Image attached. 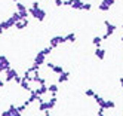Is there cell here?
I'll list each match as a JSON object with an SVG mask.
<instances>
[{
    "mask_svg": "<svg viewBox=\"0 0 123 116\" xmlns=\"http://www.w3.org/2000/svg\"><path fill=\"white\" fill-rule=\"evenodd\" d=\"M5 86V80H2V79H0V89H2Z\"/></svg>",
    "mask_w": 123,
    "mask_h": 116,
    "instance_id": "8d00e7d4",
    "label": "cell"
},
{
    "mask_svg": "<svg viewBox=\"0 0 123 116\" xmlns=\"http://www.w3.org/2000/svg\"><path fill=\"white\" fill-rule=\"evenodd\" d=\"M58 91H59V88H58L56 83H50V85H48V92H50L52 97H56Z\"/></svg>",
    "mask_w": 123,
    "mask_h": 116,
    "instance_id": "7c38bea8",
    "label": "cell"
},
{
    "mask_svg": "<svg viewBox=\"0 0 123 116\" xmlns=\"http://www.w3.org/2000/svg\"><path fill=\"white\" fill-rule=\"evenodd\" d=\"M33 64H36V66H43V64H46V57L43 55V52L40 51V52H37L36 54V57H34V62Z\"/></svg>",
    "mask_w": 123,
    "mask_h": 116,
    "instance_id": "9c48e42d",
    "label": "cell"
},
{
    "mask_svg": "<svg viewBox=\"0 0 123 116\" xmlns=\"http://www.w3.org/2000/svg\"><path fill=\"white\" fill-rule=\"evenodd\" d=\"M122 28H123V24H122Z\"/></svg>",
    "mask_w": 123,
    "mask_h": 116,
    "instance_id": "7bdbcfd3",
    "label": "cell"
},
{
    "mask_svg": "<svg viewBox=\"0 0 123 116\" xmlns=\"http://www.w3.org/2000/svg\"><path fill=\"white\" fill-rule=\"evenodd\" d=\"M5 73H6V76H5V82H12V80H13L16 76H18V71H16L13 67L7 68V70L5 71Z\"/></svg>",
    "mask_w": 123,
    "mask_h": 116,
    "instance_id": "8992f818",
    "label": "cell"
},
{
    "mask_svg": "<svg viewBox=\"0 0 123 116\" xmlns=\"http://www.w3.org/2000/svg\"><path fill=\"white\" fill-rule=\"evenodd\" d=\"M104 25H105V28H107V31H105V34H104V36H101V39H102V40L108 39L110 36H111L114 31H116V28H117L116 25H114V24H111V22H110V21H107V20L104 21Z\"/></svg>",
    "mask_w": 123,
    "mask_h": 116,
    "instance_id": "3957f363",
    "label": "cell"
},
{
    "mask_svg": "<svg viewBox=\"0 0 123 116\" xmlns=\"http://www.w3.org/2000/svg\"><path fill=\"white\" fill-rule=\"evenodd\" d=\"M7 68H11V61L6 55H0V71H6Z\"/></svg>",
    "mask_w": 123,
    "mask_h": 116,
    "instance_id": "ba28073f",
    "label": "cell"
},
{
    "mask_svg": "<svg viewBox=\"0 0 123 116\" xmlns=\"http://www.w3.org/2000/svg\"><path fill=\"white\" fill-rule=\"evenodd\" d=\"M56 103H58V98H56V97H52L50 100L48 101V110H50V109H54V107L56 106Z\"/></svg>",
    "mask_w": 123,
    "mask_h": 116,
    "instance_id": "ffe728a7",
    "label": "cell"
},
{
    "mask_svg": "<svg viewBox=\"0 0 123 116\" xmlns=\"http://www.w3.org/2000/svg\"><path fill=\"white\" fill-rule=\"evenodd\" d=\"M101 42H102V39H101V36H95V37L92 39V43L95 45L96 48H99V45H101Z\"/></svg>",
    "mask_w": 123,
    "mask_h": 116,
    "instance_id": "cb8c5ba5",
    "label": "cell"
},
{
    "mask_svg": "<svg viewBox=\"0 0 123 116\" xmlns=\"http://www.w3.org/2000/svg\"><path fill=\"white\" fill-rule=\"evenodd\" d=\"M0 116H12L9 112H7V110H5V112H2V113H0Z\"/></svg>",
    "mask_w": 123,
    "mask_h": 116,
    "instance_id": "836d02e7",
    "label": "cell"
},
{
    "mask_svg": "<svg viewBox=\"0 0 123 116\" xmlns=\"http://www.w3.org/2000/svg\"><path fill=\"white\" fill-rule=\"evenodd\" d=\"M11 20H12L15 24H16V22H19V21H22V20H21V15H19L18 12H13L12 16H11Z\"/></svg>",
    "mask_w": 123,
    "mask_h": 116,
    "instance_id": "603a6c76",
    "label": "cell"
},
{
    "mask_svg": "<svg viewBox=\"0 0 123 116\" xmlns=\"http://www.w3.org/2000/svg\"><path fill=\"white\" fill-rule=\"evenodd\" d=\"M39 110H40V112H48V103H46V101L39 103Z\"/></svg>",
    "mask_w": 123,
    "mask_h": 116,
    "instance_id": "d4e9b609",
    "label": "cell"
},
{
    "mask_svg": "<svg viewBox=\"0 0 123 116\" xmlns=\"http://www.w3.org/2000/svg\"><path fill=\"white\" fill-rule=\"evenodd\" d=\"M61 43H65V39H64V36H55V37H52L50 40H49V46L52 48V49H55V48H58Z\"/></svg>",
    "mask_w": 123,
    "mask_h": 116,
    "instance_id": "5b68a950",
    "label": "cell"
},
{
    "mask_svg": "<svg viewBox=\"0 0 123 116\" xmlns=\"http://www.w3.org/2000/svg\"><path fill=\"white\" fill-rule=\"evenodd\" d=\"M34 82H36V83H39V85H46V79H43V77L40 76V77H37L36 80H34Z\"/></svg>",
    "mask_w": 123,
    "mask_h": 116,
    "instance_id": "4316f807",
    "label": "cell"
},
{
    "mask_svg": "<svg viewBox=\"0 0 123 116\" xmlns=\"http://www.w3.org/2000/svg\"><path fill=\"white\" fill-rule=\"evenodd\" d=\"M93 100L96 101V104L99 106V109H104V110H107V109H114L116 107V103H114L113 100H104V98L98 94H95L93 95Z\"/></svg>",
    "mask_w": 123,
    "mask_h": 116,
    "instance_id": "6da1fadb",
    "label": "cell"
},
{
    "mask_svg": "<svg viewBox=\"0 0 123 116\" xmlns=\"http://www.w3.org/2000/svg\"><path fill=\"white\" fill-rule=\"evenodd\" d=\"M71 9H77V11H82V9H83V2H82V0H74L73 5H71Z\"/></svg>",
    "mask_w": 123,
    "mask_h": 116,
    "instance_id": "d6986e66",
    "label": "cell"
},
{
    "mask_svg": "<svg viewBox=\"0 0 123 116\" xmlns=\"http://www.w3.org/2000/svg\"><path fill=\"white\" fill-rule=\"evenodd\" d=\"M95 94H96V92L93 91V89H91V88H87L86 91H85V95H87V97H92V98H93V95H95Z\"/></svg>",
    "mask_w": 123,
    "mask_h": 116,
    "instance_id": "484cf974",
    "label": "cell"
},
{
    "mask_svg": "<svg viewBox=\"0 0 123 116\" xmlns=\"http://www.w3.org/2000/svg\"><path fill=\"white\" fill-rule=\"evenodd\" d=\"M15 27H16V30H24L25 27H28V20H24V21L16 22V24H15Z\"/></svg>",
    "mask_w": 123,
    "mask_h": 116,
    "instance_id": "ac0fdd59",
    "label": "cell"
},
{
    "mask_svg": "<svg viewBox=\"0 0 123 116\" xmlns=\"http://www.w3.org/2000/svg\"><path fill=\"white\" fill-rule=\"evenodd\" d=\"M21 80H22V77H21V76L18 75V76H16V77L13 79V82H16V83H21Z\"/></svg>",
    "mask_w": 123,
    "mask_h": 116,
    "instance_id": "d6a6232c",
    "label": "cell"
},
{
    "mask_svg": "<svg viewBox=\"0 0 123 116\" xmlns=\"http://www.w3.org/2000/svg\"><path fill=\"white\" fill-rule=\"evenodd\" d=\"M12 2H16V3H18V0H12Z\"/></svg>",
    "mask_w": 123,
    "mask_h": 116,
    "instance_id": "60d3db41",
    "label": "cell"
},
{
    "mask_svg": "<svg viewBox=\"0 0 123 116\" xmlns=\"http://www.w3.org/2000/svg\"><path fill=\"white\" fill-rule=\"evenodd\" d=\"M105 55H107L105 49H102V48H96V49H95V57L98 58V60H104Z\"/></svg>",
    "mask_w": 123,
    "mask_h": 116,
    "instance_id": "5bb4252c",
    "label": "cell"
},
{
    "mask_svg": "<svg viewBox=\"0 0 123 116\" xmlns=\"http://www.w3.org/2000/svg\"><path fill=\"white\" fill-rule=\"evenodd\" d=\"M73 2H74V0H64V2H62V6H71Z\"/></svg>",
    "mask_w": 123,
    "mask_h": 116,
    "instance_id": "4dcf8cb0",
    "label": "cell"
},
{
    "mask_svg": "<svg viewBox=\"0 0 123 116\" xmlns=\"http://www.w3.org/2000/svg\"><path fill=\"white\" fill-rule=\"evenodd\" d=\"M114 3H116V0H102L98 9H99L101 12H107V11H110V7H111Z\"/></svg>",
    "mask_w": 123,
    "mask_h": 116,
    "instance_id": "52a82bcc",
    "label": "cell"
},
{
    "mask_svg": "<svg viewBox=\"0 0 123 116\" xmlns=\"http://www.w3.org/2000/svg\"><path fill=\"white\" fill-rule=\"evenodd\" d=\"M3 31H5V30L2 28V27H0V34H3Z\"/></svg>",
    "mask_w": 123,
    "mask_h": 116,
    "instance_id": "ab89813d",
    "label": "cell"
},
{
    "mask_svg": "<svg viewBox=\"0 0 123 116\" xmlns=\"http://www.w3.org/2000/svg\"><path fill=\"white\" fill-rule=\"evenodd\" d=\"M16 12L21 15V20H22V21H24V20H27L28 15H30V14H28V9L24 6V3H19V2L16 3Z\"/></svg>",
    "mask_w": 123,
    "mask_h": 116,
    "instance_id": "277c9868",
    "label": "cell"
},
{
    "mask_svg": "<svg viewBox=\"0 0 123 116\" xmlns=\"http://www.w3.org/2000/svg\"><path fill=\"white\" fill-rule=\"evenodd\" d=\"M16 109H18V112L22 115V112H25V109H27V107H25L24 104H19V106H16Z\"/></svg>",
    "mask_w": 123,
    "mask_h": 116,
    "instance_id": "f546056e",
    "label": "cell"
},
{
    "mask_svg": "<svg viewBox=\"0 0 123 116\" xmlns=\"http://www.w3.org/2000/svg\"><path fill=\"white\" fill-rule=\"evenodd\" d=\"M34 91H36V94H37L39 97H42V95L48 94V85H40L39 88H36V89H34Z\"/></svg>",
    "mask_w": 123,
    "mask_h": 116,
    "instance_id": "9a60e30c",
    "label": "cell"
},
{
    "mask_svg": "<svg viewBox=\"0 0 123 116\" xmlns=\"http://www.w3.org/2000/svg\"><path fill=\"white\" fill-rule=\"evenodd\" d=\"M122 42H123V36H122Z\"/></svg>",
    "mask_w": 123,
    "mask_h": 116,
    "instance_id": "b9f144b4",
    "label": "cell"
},
{
    "mask_svg": "<svg viewBox=\"0 0 123 116\" xmlns=\"http://www.w3.org/2000/svg\"><path fill=\"white\" fill-rule=\"evenodd\" d=\"M119 83H120V86L123 88V77H120V79H119Z\"/></svg>",
    "mask_w": 123,
    "mask_h": 116,
    "instance_id": "74e56055",
    "label": "cell"
},
{
    "mask_svg": "<svg viewBox=\"0 0 123 116\" xmlns=\"http://www.w3.org/2000/svg\"><path fill=\"white\" fill-rule=\"evenodd\" d=\"M70 76H71V73H70V71H64L62 75H59V76H58V82H59V83L67 82V80L70 79Z\"/></svg>",
    "mask_w": 123,
    "mask_h": 116,
    "instance_id": "2e32d148",
    "label": "cell"
},
{
    "mask_svg": "<svg viewBox=\"0 0 123 116\" xmlns=\"http://www.w3.org/2000/svg\"><path fill=\"white\" fill-rule=\"evenodd\" d=\"M46 66H48V68H50V70L54 71L55 75H58V76H59V75H62L64 71H65V70H64V67H61V66H56V64H54V62H48Z\"/></svg>",
    "mask_w": 123,
    "mask_h": 116,
    "instance_id": "30bf717a",
    "label": "cell"
},
{
    "mask_svg": "<svg viewBox=\"0 0 123 116\" xmlns=\"http://www.w3.org/2000/svg\"><path fill=\"white\" fill-rule=\"evenodd\" d=\"M64 39H65V42H71V43H74V42H76V34L71 31V33L65 34V36H64Z\"/></svg>",
    "mask_w": 123,
    "mask_h": 116,
    "instance_id": "44dd1931",
    "label": "cell"
},
{
    "mask_svg": "<svg viewBox=\"0 0 123 116\" xmlns=\"http://www.w3.org/2000/svg\"><path fill=\"white\" fill-rule=\"evenodd\" d=\"M42 52H43V55L46 57V55H49V54L52 52V48H50V46H48V48H45V49H43Z\"/></svg>",
    "mask_w": 123,
    "mask_h": 116,
    "instance_id": "83f0119b",
    "label": "cell"
},
{
    "mask_svg": "<svg viewBox=\"0 0 123 116\" xmlns=\"http://www.w3.org/2000/svg\"><path fill=\"white\" fill-rule=\"evenodd\" d=\"M91 9H92L91 3H83V9H82V11H91Z\"/></svg>",
    "mask_w": 123,
    "mask_h": 116,
    "instance_id": "f1b7e54d",
    "label": "cell"
},
{
    "mask_svg": "<svg viewBox=\"0 0 123 116\" xmlns=\"http://www.w3.org/2000/svg\"><path fill=\"white\" fill-rule=\"evenodd\" d=\"M54 3L56 7H59V6H62V0H54Z\"/></svg>",
    "mask_w": 123,
    "mask_h": 116,
    "instance_id": "1f68e13d",
    "label": "cell"
},
{
    "mask_svg": "<svg viewBox=\"0 0 123 116\" xmlns=\"http://www.w3.org/2000/svg\"><path fill=\"white\" fill-rule=\"evenodd\" d=\"M30 104L31 103H34V101H39V103H42L43 101V98L42 97H39L37 94H36V91H34V89H31V91H30V97H28V100H27Z\"/></svg>",
    "mask_w": 123,
    "mask_h": 116,
    "instance_id": "8fae6325",
    "label": "cell"
},
{
    "mask_svg": "<svg viewBox=\"0 0 123 116\" xmlns=\"http://www.w3.org/2000/svg\"><path fill=\"white\" fill-rule=\"evenodd\" d=\"M104 112H105L104 109H99V110H98V115H96V116H104Z\"/></svg>",
    "mask_w": 123,
    "mask_h": 116,
    "instance_id": "e575fe53",
    "label": "cell"
},
{
    "mask_svg": "<svg viewBox=\"0 0 123 116\" xmlns=\"http://www.w3.org/2000/svg\"><path fill=\"white\" fill-rule=\"evenodd\" d=\"M12 25H15V22H13V21L11 20V18H7L6 21H3V22H0V27H2L3 30H9V28H11Z\"/></svg>",
    "mask_w": 123,
    "mask_h": 116,
    "instance_id": "4fadbf2b",
    "label": "cell"
},
{
    "mask_svg": "<svg viewBox=\"0 0 123 116\" xmlns=\"http://www.w3.org/2000/svg\"><path fill=\"white\" fill-rule=\"evenodd\" d=\"M45 116H52V115H49V110H48V112H45Z\"/></svg>",
    "mask_w": 123,
    "mask_h": 116,
    "instance_id": "f35d334b",
    "label": "cell"
},
{
    "mask_svg": "<svg viewBox=\"0 0 123 116\" xmlns=\"http://www.w3.org/2000/svg\"><path fill=\"white\" fill-rule=\"evenodd\" d=\"M19 85H21V88H22V89H25V91H28V92L31 91V86H30V83L27 82V80H24V79H22Z\"/></svg>",
    "mask_w": 123,
    "mask_h": 116,
    "instance_id": "7402d4cb",
    "label": "cell"
},
{
    "mask_svg": "<svg viewBox=\"0 0 123 116\" xmlns=\"http://www.w3.org/2000/svg\"><path fill=\"white\" fill-rule=\"evenodd\" d=\"M31 7H40V5H39V2H33V5H31Z\"/></svg>",
    "mask_w": 123,
    "mask_h": 116,
    "instance_id": "d590c367",
    "label": "cell"
},
{
    "mask_svg": "<svg viewBox=\"0 0 123 116\" xmlns=\"http://www.w3.org/2000/svg\"><path fill=\"white\" fill-rule=\"evenodd\" d=\"M7 112H9L12 116H22V115L18 112V109H16V106H15V104H11V106H9V109H7Z\"/></svg>",
    "mask_w": 123,
    "mask_h": 116,
    "instance_id": "e0dca14e",
    "label": "cell"
},
{
    "mask_svg": "<svg viewBox=\"0 0 123 116\" xmlns=\"http://www.w3.org/2000/svg\"><path fill=\"white\" fill-rule=\"evenodd\" d=\"M28 14L33 16V18H36L37 21H45L46 20V11L45 9H42V7H30L28 9Z\"/></svg>",
    "mask_w": 123,
    "mask_h": 116,
    "instance_id": "7a4b0ae2",
    "label": "cell"
}]
</instances>
